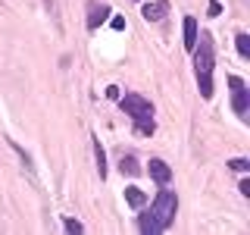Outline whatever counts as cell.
Here are the masks:
<instances>
[{
  "label": "cell",
  "mask_w": 250,
  "mask_h": 235,
  "mask_svg": "<svg viewBox=\"0 0 250 235\" xmlns=\"http://www.w3.org/2000/svg\"><path fill=\"white\" fill-rule=\"evenodd\" d=\"M150 213L153 219L160 223V229L166 232L172 223H175V213H178V194L175 191H169L166 185H163V191H156V198L150 204Z\"/></svg>",
  "instance_id": "cell-3"
},
{
  "label": "cell",
  "mask_w": 250,
  "mask_h": 235,
  "mask_svg": "<svg viewBox=\"0 0 250 235\" xmlns=\"http://www.w3.org/2000/svg\"><path fill=\"white\" fill-rule=\"evenodd\" d=\"M241 194H244V198H250V179H241Z\"/></svg>",
  "instance_id": "cell-17"
},
{
  "label": "cell",
  "mask_w": 250,
  "mask_h": 235,
  "mask_svg": "<svg viewBox=\"0 0 250 235\" xmlns=\"http://www.w3.org/2000/svg\"><path fill=\"white\" fill-rule=\"evenodd\" d=\"M125 201H128V204H131V207H135V210H141V207H144V204H147V194L141 191L138 185H128V188H125Z\"/></svg>",
  "instance_id": "cell-10"
},
{
  "label": "cell",
  "mask_w": 250,
  "mask_h": 235,
  "mask_svg": "<svg viewBox=\"0 0 250 235\" xmlns=\"http://www.w3.org/2000/svg\"><path fill=\"white\" fill-rule=\"evenodd\" d=\"M209 16H213V19H216V16H222V3H219V0H213V3H209V10H207Z\"/></svg>",
  "instance_id": "cell-16"
},
{
  "label": "cell",
  "mask_w": 250,
  "mask_h": 235,
  "mask_svg": "<svg viewBox=\"0 0 250 235\" xmlns=\"http://www.w3.org/2000/svg\"><path fill=\"white\" fill-rule=\"evenodd\" d=\"M150 179L160 185H169L172 182V169L166 166V160H160V157H153L150 160Z\"/></svg>",
  "instance_id": "cell-6"
},
{
  "label": "cell",
  "mask_w": 250,
  "mask_h": 235,
  "mask_svg": "<svg viewBox=\"0 0 250 235\" xmlns=\"http://www.w3.org/2000/svg\"><path fill=\"white\" fill-rule=\"evenodd\" d=\"M106 97L109 100H119V88H116V85H109V88H106Z\"/></svg>",
  "instance_id": "cell-18"
},
{
  "label": "cell",
  "mask_w": 250,
  "mask_h": 235,
  "mask_svg": "<svg viewBox=\"0 0 250 235\" xmlns=\"http://www.w3.org/2000/svg\"><path fill=\"white\" fill-rule=\"evenodd\" d=\"M119 172H122V176H138V172H141V163H138V157H131V154H122V160H119Z\"/></svg>",
  "instance_id": "cell-11"
},
{
  "label": "cell",
  "mask_w": 250,
  "mask_h": 235,
  "mask_svg": "<svg viewBox=\"0 0 250 235\" xmlns=\"http://www.w3.org/2000/svg\"><path fill=\"white\" fill-rule=\"evenodd\" d=\"M66 232H75L78 235V232H84V226L78 223V219H66Z\"/></svg>",
  "instance_id": "cell-15"
},
{
  "label": "cell",
  "mask_w": 250,
  "mask_h": 235,
  "mask_svg": "<svg viewBox=\"0 0 250 235\" xmlns=\"http://www.w3.org/2000/svg\"><path fill=\"white\" fill-rule=\"evenodd\" d=\"M213 69H216V53H213V35L197 31V44H194V72H197L200 97H213Z\"/></svg>",
  "instance_id": "cell-1"
},
{
  "label": "cell",
  "mask_w": 250,
  "mask_h": 235,
  "mask_svg": "<svg viewBox=\"0 0 250 235\" xmlns=\"http://www.w3.org/2000/svg\"><path fill=\"white\" fill-rule=\"evenodd\" d=\"M94 157H97V172H100V179H106V154H104V147H100L97 138H94Z\"/></svg>",
  "instance_id": "cell-13"
},
{
  "label": "cell",
  "mask_w": 250,
  "mask_h": 235,
  "mask_svg": "<svg viewBox=\"0 0 250 235\" xmlns=\"http://www.w3.org/2000/svg\"><path fill=\"white\" fill-rule=\"evenodd\" d=\"M166 13H169V3H166V0H153V3H144V6H141V16H144L147 22L166 19Z\"/></svg>",
  "instance_id": "cell-5"
},
{
  "label": "cell",
  "mask_w": 250,
  "mask_h": 235,
  "mask_svg": "<svg viewBox=\"0 0 250 235\" xmlns=\"http://www.w3.org/2000/svg\"><path fill=\"white\" fill-rule=\"evenodd\" d=\"M138 229L144 232V235H160L163 232L160 223L153 219V213H150V210H144V207H141V213H138Z\"/></svg>",
  "instance_id": "cell-8"
},
{
  "label": "cell",
  "mask_w": 250,
  "mask_h": 235,
  "mask_svg": "<svg viewBox=\"0 0 250 235\" xmlns=\"http://www.w3.org/2000/svg\"><path fill=\"white\" fill-rule=\"evenodd\" d=\"M234 47H238L241 60H250V35L247 31H238V35H234Z\"/></svg>",
  "instance_id": "cell-12"
},
{
  "label": "cell",
  "mask_w": 250,
  "mask_h": 235,
  "mask_svg": "<svg viewBox=\"0 0 250 235\" xmlns=\"http://www.w3.org/2000/svg\"><path fill=\"white\" fill-rule=\"evenodd\" d=\"M229 169L231 172H247L250 169V160H244V157H234V160H229Z\"/></svg>",
  "instance_id": "cell-14"
},
{
  "label": "cell",
  "mask_w": 250,
  "mask_h": 235,
  "mask_svg": "<svg viewBox=\"0 0 250 235\" xmlns=\"http://www.w3.org/2000/svg\"><path fill=\"white\" fill-rule=\"evenodd\" d=\"M109 13H113V10H109V3H91L88 28H91V31H97V28H100V25L106 22V16H109Z\"/></svg>",
  "instance_id": "cell-7"
},
{
  "label": "cell",
  "mask_w": 250,
  "mask_h": 235,
  "mask_svg": "<svg viewBox=\"0 0 250 235\" xmlns=\"http://www.w3.org/2000/svg\"><path fill=\"white\" fill-rule=\"evenodd\" d=\"M109 25H113L116 31H122V28H125V19H122V16H116V19H113V22H109Z\"/></svg>",
  "instance_id": "cell-19"
},
{
  "label": "cell",
  "mask_w": 250,
  "mask_h": 235,
  "mask_svg": "<svg viewBox=\"0 0 250 235\" xmlns=\"http://www.w3.org/2000/svg\"><path fill=\"white\" fill-rule=\"evenodd\" d=\"M194 44H197V19L185 16V50H194Z\"/></svg>",
  "instance_id": "cell-9"
},
{
  "label": "cell",
  "mask_w": 250,
  "mask_h": 235,
  "mask_svg": "<svg viewBox=\"0 0 250 235\" xmlns=\"http://www.w3.org/2000/svg\"><path fill=\"white\" fill-rule=\"evenodd\" d=\"M119 107L125 110V116H131L135 122V132L138 135H153L156 132V122H153V104L141 94H119Z\"/></svg>",
  "instance_id": "cell-2"
},
{
  "label": "cell",
  "mask_w": 250,
  "mask_h": 235,
  "mask_svg": "<svg viewBox=\"0 0 250 235\" xmlns=\"http://www.w3.org/2000/svg\"><path fill=\"white\" fill-rule=\"evenodd\" d=\"M229 88H231V107L238 116H247L250 113V88L244 78L238 75H229Z\"/></svg>",
  "instance_id": "cell-4"
}]
</instances>
